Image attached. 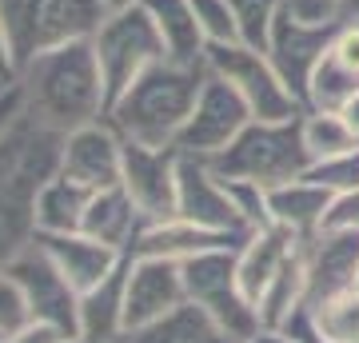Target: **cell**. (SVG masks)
<instances>
[{
  "label": "cell",
  "instance_id": "cell-1",
  "mask_svg": "<svg viewBox=\"0 0 359 343\" xmlns=\"http://www.w3.org/2000/svg\"><path fill=\"white\" fill-rule=\"evenodd\" d=\"M16 88L25 100V116L56 136H68L108 116V84L92 40H68L36 52L32 60L20 64Z\"/></svg>",
  "mask_w": 359,
  "mask_h": 343
},
{
  "label": "cell",
  "instance_id": "cell-2",
  "mask_svg": "<svg viewBox=\"0 0 359 343\" xmlns=\"http://www.w3.org/2000/svg\"><path fill=\"white\" fill-rule=\"evenodd\" d=\"M204 80H208V60H172V56H164L116 96L112 108H108V120L132 144L176 148V136L188 124Z\"/></svg>",
  "mask_w": 359,
  "mask_h": 343
},
{
  "label": "cell",
  "instance_id": "cell-3",
  "mask_svg": "<svg viewBox=\"0 0 359 343\" xmlns=\"http://www.w3.org/2000/svg\"><path fill=\"white\" fill-rule=\"evenodd\" d=\"M60 140L25 112L0 136V267L36 240V191L60 164Z\"/></svg>",
  "mask_w": 359,
  "mask_h": 343
},
{
  "label": "cell",
  "instance_id": "cell-4",
  "mask_svg": "<svg viewBox=\"0 0 359 343\" xmlns=\"http://www.w3.org/2000/svg\"><path fill=\"white\" fill-rule=\"evenodd\" d=\"M299 116L295 120H252L208 164L216 168L219 180H248V184H259L268 191L280 184H292V180H304L311 168V156L304 148Z\"/></svg>",
  "mask_w": 359,
  "mask_h": 343
},
{
  "label": "cell",
  "instance_id": "cell-5",
  "mask_svg": "<svg viewBox=\"0 0 359 343\" xmlns=\"http://www.w3.org/2000/svg\"><path fill=\"white\" fill-rule=\"evenodd\" d=\"M184 288H188V304L200 307L228 339L252 343L264 331L256 304L244 295L236 276V248H216L184 260Z\"/></svg>",
  "mask_w": 359,
  "mask_h": 343
},
{
  "label": "cell",
  "instance_id": "cell-6",
  "mask_svg": "<svg viewBox=\"0 0 359 343\" xmlns=\"http://www.w3.org/2000/svg\"><path fill=\"white\" fill-rule=\"evenodd\" d=\"M0 8H4L8 36H13L16 72L44 48H56L68 40H88L108 13L104 0H0Z\"/></svg>",
  "mask_w": 359,
  "mask_h": 343
},
{
  "label": "cell",
  "instance_id": "cell-7",
  "mask_svg": "<svg viewBox=\"0 0 359 343\" xmlns=\"http://www.w3.org/2000/svg\"><path fill=\"white\" fill-rule=\"evenodd\" d=\"M92 48H96V60H100L104 84H108V108L120 92L128 88L136 76H144L156 60H164V40L156 32L152 16L144 4H132V8H116V13H104V20L92 32Z\"/></svg>",
  "mask_w": 359,
  "mask_h": 343
},
{
  "label": "cell",
  "instance_id": "cell-8",
  "mask_svg": "<svg viewBox=\"0 0 359 343\" xmlns=\"http://www.w3.org/2000/svg\"><path fill=\"white\" fill-rule=\"evenodd\" d=\"M204 60L212 76L228 80L244 96L256 120H295L304 112V100L287 88V80L276 72L268 52L248 48V44H216L204 52Z\"/></svg>",
  "mask_w": 359,
  "mask_h": 343
},
{
  "label": "cell",
  "instance_id": "cell-9",
  "mask_svg": "<svg viewBox=\"0 0 359 343\" xmlns=\"http://www.w3.org/2000/svg\"><path fill=\"white\" fill-rule=\"evenodd\" d=\"M252 120L256 116L244 104V96L231 88L228 80H219L208 72L204 88H200V100H196L184 132L176 136V152L196 156V160H216Z\"/></svg>",
  "mask_w": 359,
  "mask_h": 343
},
{
  "label": "cell",
  "instance_id": "cell-10",
  "mask_svg": "<svg viewBox=\"0 0 359 343\" xmlns=\"http://www.w3.org/2000/svg\"><path fill=\"white\" fill-rule=\"evenodd\" d=\"M16 283H20V292L28 300V311L32 319L40 323H52V328H60L65 335H76V319H80V292L72 283L65 280V271L52 264L44 248L36 240L28 243L25 252L16 255L13 264L4 267Z\"/></svg>",
  "mask_w": 359,
  "mask_h": 343
},
{
  "label": "cell",
  "instance_id": "cell-11",
  "mask_svg": "<svg viewBox=\"0 0 359 343\" xmlns=\"http://www.w3.org/2000/svg\"><path fill=\"white\" fill-rule=\"evenodd\" d=\"M184 304H188L184 264L160 260V255H128V288H124V323H128V331L160 323Z\"/></svg>",
  "mask_w": 359,
  "mask_h": 343
},
{
  "label": "cell",
  "instance_id": "cell-12",
  "mask_svg": "<svg viewBox=\"0 0 359 343\" xmlns=\"http://www.w3.org/2000/svg\"><path fill=\"white\" fill-rule=\"evenodd\" d=\"M176 216L192 220L208 231H224V236H236V240H248V228L236 203H231L228 184L216 176V168L208 160H196V156H180L176 168Z\"/></svg>",
  "mask_w": 359,
  "mask_h": 343
},
{
  "label": "cell",
  "instance_id": "cell-13",
  "mask_svg": "<svg viewBox=\"0 0 359 343\" xmlns=\"http://www.w3.org/2000/svg\"><path fill=\"white\" fill-rule=\"evenodd\" d=\"M176 168L180 152L176 148H152V144H132L124 140V172L120 188L132 196L148 224L176 216Z\"/></svg>",
  "mask_w": 359,
  "mask_h": 343
},
{
  "label": "cell",
  "instance_id": "cell-14",
  "mask_svg": "<svg viewBox=\"0 0 359 343\" xmlns=\"http://www.w3.org/2000/svg\"><path fill=\"white\" fill-rule=\"evenodd\" d=\"M56 172H65L68 180H76L84 188L100 191V188H116L120 172H124V136L116 132V124L92 120V124L68 132L60 140V164Z\"/></svg>",
  "mask_w": 359,
  "mask_h": 343
},
{
  "label": "cell",
  "instance_id": "cell-15",
  "mask_svg": "<svg viewBox=\"0 0 359 343\" xmlns=\"http://www.w3.org/2000/svg\"><path fill=\"white\" fill-rule=\"evenodd\" d=\"M335 28L339 25H316V20H304V16L292 13V4H287V13L280 16V25L271 32L268 40V60L276 64V72L287 80V88L304 100L308 96V80L316 72V64L323 60V52L332 44Z\"/></svg>",
  "mask_w": 359,
  "mask_h": 343
},
{
  "label": "cell",
  "instance_id": "cell-16",
  "mask_svg": "<svg viewBox=\"0 0 359 343\" xmlns=\"http://www.w3.org/2000/svg\"><path fill=\"white\" fill-rule=\"evenodd\" d=\"M304 276H308V307L332 295H344L359 283V231L323 228L304 243Z\"/></svg>",
  "mask_w": 359,
  "mask_h": 343
},
{
  "label": "cell",
  "instance_id": "cell-17",
  "mask_svg": "<svg viewBox=\"0 0 359 343\" xmlns=\"http://www.w3.org/2000/svg\"><path fill=\"white\" fill-rule=\"evenodd\" d=\"M355 92H359V25H339L327 52H323V60L316 64V72L308 80L304 108L339 112Z\"/></svg>",
  "mask_w": 359,
  "mask_h": 343
},
{
  "label": "cell",
  "instance_id": "cell-18",
  "mask_svg": "<svg viewBox=\"0 0 359 343\" xmlns=\"http://www.w3.org/2000/svg\"><path fill=\"white\" fill-rule=\"evenodd\" d=\"M36 243L44 248V255H48L52 264L65 271V280L72 283L80 295L88 292V288H96V283H104V280H108V276L116 271V267L128 260V255H120L116 248H108V243L92 240L88 231L36 236Z\"/></svg>",
  "mask_w": 359,
  "mask_h": 343
},
{
  "label": "cell",
  "instance_id": "cell-19",
  "mask_svg": "<svg viewBox=\"0 0 359 343\" xmlns=\"http://www.w3.org/2000/svg\"><path fill=\"white\" fill-rule=\"evenodd\" d=\"M299 248H304V240H295L292 231L276 228V224L264 231H252L236 248V276H240V288H244V295L252 304H259V295L268 292V283L299 255Z\"/></svg>",
  "mask_w": 359,
  "mask_h": 343
},
{
  "label": "cell",
  "instance_id": "cell-20",
  "mask_svg": "<svg viewBox=\"0 0 359 343\" xmlns=\"http://www.w3.org/2000/svg\"><path fill=\"white\" fill-rule=\"evenodd\" d=\"M244 240L236 236H224V231H208L192 220H156V224H144L140 240L132 248V255H160V260H192V255H204V252H216V248H240Z\"/></svg>",
  "mask_w": 359,
  "mask_h": 343
},
{
  "label": "cell",
  "instance_id": "cell-21",
  "mask_svg": "<svg viewBox=\"0 0 359 343\" xmlns=\"http://www.w3.org/2000/svg\"><path fill=\"white\" fill-rule=\"evenodd\" d=\"M144 224H148V220L140 216V208L132 203L128 191L116 184V188L92 191L88 212H84V228L80 231H88L92 240L116 248L120 255H132V248H136V240H140Z\"/></svg>",
  "mask_w": 359,
  "mask_h": 343
},
{
  "label": "cell",
  "instance_id": "cell-22",
  "mask_svg": "<svg viewBox=\"0 0 359 343\" xmlns=\"http://www.w3.org/2000/svg\"><path fill=\"white\" fill-rule=\"evenodd\" d=\"M332 200H335L332 191L311 184L308 176L292 180V184H280V188H271V224L308 243L323 231L327 212H332Z\"/></svg>",
  "mask_w": 359,
  "mask_h": 343
},
{
  "label": "cell",
  "instance_id": "cell-23",
  "mask_svg": "<svg viewBox=\"0 0 359 343\" xmlns=\"http://www.w3.org/2000/svg\"><path fill=\"white\" fill-rule=\"evenodd\" d=\"M124 288H128V260L116 267L112 276L96 288L80 295V319H76V335L88 343H120L124 339Z\"/></svg>",
  "mask_w": 359,
  "mask_h": 343
},
{
  "label": "cell",
  "instance_id": "cell-24",
  "mask_svg": "<svg viewBox=\"0 0 359 343\" xmlns=\"http://www.w3.org/2000/svg\"><path fill=\"white\" fill-rule=\"evenodd\" d=\"M92 188L68 180L65 172H52L36 191V236H65L84 228Z\"/></svg>",
  "mask_w": 359,
  "mask_h": 343
},
{
  "label": "cell",
  "instance_id": "cell-25",
  "mask_svg": "<svg viewBox=\"0 0 359 343\" xmlns=\"http://www.w3.org/2000/svg\"><path fill=\"white\" fill-rule=\"evenodd\" d=\"M144 8L152 16L156 32L164 40V52L172 60H204V32L196 20L192 0H144Z\"/></svg>",
  "mask_w": 359,
  "mask_h": 343
},
{
  "label": "cell",
  "instance_id": "cell-26",
  "mask_svg": "<svg viewBox=\"0 0 359 343\" xmlns=\"http://www.w3.org/2000/svg\"><path fill=\"white\" fill-rule=\"evenodd\" d=\"M120 343H236L200 311V307L184 304L180 311L164 316L160 323H148L140 331H128Z\"/></svg>",
  "mask_w": 359,
  "mask_h": 343
},
{
  "label": "cell",
  "instance_id": "cell-27",
  "mask_svg": "<svg viewBox=\"0 0 359 343\" xmlns=\"http://www.w3.org/2000/svg\"><path fill=\"white\" fill-rule=\"evenodd\" d=\"M299 132H304V148H308L311 164L359 148L355 132L347 128V120L339 112H327V108H304V116H299Z\"/></svg>",
  "mask_w": 359,
  "mask_h": 343
},
{
  "label": "cell",
  "instance_id": "cell-28",
  "mask_svg": "<svg viewBox=\"0 0 359 343\" xmlns=\"http://www.w3.org/2000/svg\"><path fill=\"white\" fill-rule=\"evenodd\" d=\"M311 331L327 343H359V288L308 307Z\"/></svg>",
  "mask_w": 359,
  "mask_h": 343
},
{
  "label": "cell",
  "instance_id": "cell-29",
  "mask_svg": "<svg viewBox=\"0 0 359 343\" xmlns=\"http://www.w3.org/2000/svg\"><path fill=\"white\" fill-rule=\"evenodd\" d=\"M287 4H292V0H231L240 44L268 52V40H271V32H276V25H280V16L287 13Z\"/></svg>",
  "mask_w": 359,
  "mask_h": 343
},
{
  "label": "cell",
  "instance_id": "cell-30",
  "mask_svg": "<svg viewBox=\"0 0 359 343\" xmlns=\"http://www.w3.org/2000/svg\"><path fill=\"white\" fill-rule=\"evenodd\" d=\"M224 184H228L231 203H236V212H240V220H244L248 236L271 228V191L268 188L248 184V180H224Z\"/></svg>",
  "mask_w": 359,
  "mask_h": 343
},
{
  "label": "cell",
  "instance_id": "cell-31",
  "mask_svg": "<svg viewBox=\"0 0 359 343\" xmlns=\"http://www.w3.org/2000/svg\"><path fill=\"white\" fill-rule=\"evenodd\" d=\"M192 8H196V20H200V32H204L208 48H216V44H240L231 0H192Z\"/></svg>",
  "mask_w": 359,
  "mask_h": 343
},
{
  "label": "cell",
  "instance_id": "cell-32",
  "mask_svg": "<svg viewBox=\"0 0 359 343\" xmlns=\"http://www.w3.org/2000/svg\"><path fill=\"white\" fill-rule=\"evenodd\" d=\"M308 180L327 188L332 196H344V191H355L359 188V148L344 156H332V160H316L308 168Z\"/></svg>",
  "mask_w": 359,
  "mask_h": 343
},
{
  "label": "cell",
  "instance_id": "cell-33",
  "mask_svg": "<svg viewBox=\"0 0 359 343\" xmlns=\"http://www.w3.org/2000/svg\"><path fill=\"white\" fill-rule=\"evenodd\" d=\"M28 319H32V311H28V300H25V292H20V283L0 267V335L25 328Z\"/></svg>",
  "mask_w": 359,
  "mask_h": 343
},
{
  "label": "cell",
  "instance_id": "cell-34",
  "mask_svg": "<svg viewBox=\"0 0 359 343\" xmlns=\"http://www.w3.org/2000/svg\"><path fill=\"white\" fill-rule=\"evenodd\" d=\"M323 228H339V231H359V188L344 191L332 200V212H327V224Z\"/></svg>",
  "mask_w": 359,
  "mask_h": 343
},
{
  "label": "cell",
  "instance_id": "cell-35",
  "mask_svg": "<svg viewBox=\"0 0 359 343\" xmlns=\"http://www.w3.org/2000/svg\"><path fill=\"white\" fill-rule=\"evenodd\" d=\"M68 339L60 328H52V323H40V319H28L25 328H16L4 335V343H60Z\"/></svg>",
  "mask_w": 359,
  "mask_h": 343
},
{
  "label": "cell",
  "instance_id": "cell-36",
  "mask_svg": "<svg viewBox=\"0 0 359 343\" xmlns=\"http://www.w3.org/2000/svg\"><path fill=\"white\" fill-rule=\"evenodd\" d=\"M292 13L316 25H339V0H292Z\"/></svg>",
  "mask_w": 359,
  "mask_h": 343
},
{
  "label": "cell",
  "instance_id": "cell-37",
  "mask_svg": "<svg viewBox=\"0 0 359 343\" xmlns=\"http://www.w3.org/2000/svg\"><path fill=\"white\" fill-rule=\"evenodd\" d=\"M0 80L16 84V52H13V36H8V20L0 8Z\"/></svg>",
  "mask_w": 359,
  "mask_h": 343
},
{
  "label": "cell",
  "instance_id": "cell-38",
  "mask_svg": "<svg viewBox=\"0 0 359 343\" xmlns=\"http://www.w3.org/2000/svg\"><path fill=\"white\" fill-rule=\"evenodd\" d=\"M20 112H25V100H20V88L13 84V88L0 96V136H4L16 120H20Z\"/></svg>",
  "mask_w": 359,
  "mask_h": 343
},
{
  "label": "cell",
  "instance_id": "cell-39",
  "mask_svg": "<svg viewBox=\"0 0 359 343\" xmlns=\"http://www.w3.org/2000/svg\"><path fill=\"white\" fill-rule=\"evenodd\" d=\"M287 335H295V339L299 343H327V339H320V335H316V331H311V323H308V311H299V316L292 319V323H287Z\"/></svg>",
  "mask_w": 359,
  "mask_h": 343
},
{
  "label": "cell",
  "instance_id": "cell-40",
  "mask_svg": "<svg viewBox=\"0 0 359 343\" xmlns=\"http://www.w3.org/2000/svg\"><path fill=\"white\" fill-rule=\"evenodd\" d=\"M339 116L347 120V128L355 132V140H359V92H355V96H351V100L344 104V108H339Z\"/></svg>",
  "mask_w": 359,
  "mask_h": 343
},
{
  "label": "cell",
  "instance_id": "cell-41",
  "mask_svg": "<svg viewBox=\"0 0 359 343\" xmlns=\"http://www.w3.org/2000/svg\"><path fill=\"white\" fill-rule=\"evenodd\" d=\"M339 25H359V0H339Z\"/></svg>",
  "mask_w": 359,
  "mask_h": 343
},
{
  "label": "cell",
  "instance_id": "cell-42",
  "mask_svg": "<svg viewBox=\"0 0 359 343\" xmlns=\"http://www.w3.org/2000/svg\"><path fill=\"white\" fill-rule=\"evenodd\" d=\"M252 343H299L295 335H287V331H259Z\"/></svg>",
  "mask_w": 359,
  "mask_h": 343
},
{
  "label": "cell",
  "instance_id": "cell-43",
  "mask_svg": "<svg viewBox=\"0 0 359 343\" xmlns=\"http://www.w3.org/2000/svg\"><path fill=\"white\" fill-rule=\"evenodd\" d=\"M132 4H144V0H104L108 13H116V8H132Z\"/></svg>",
  "mask_w": 359,
  "mask_h": 343
},
{
  "label": "cell",
  "instance_id": "cell-44",
  "mask_svg": "<svg viewBox=\"0 0 359 343\" xmlns=\"http://www.w3.org/2000/svg\"><path fill=\"white\" fill-rule=\"evenodd\" d=\"M60 343H88V339H80V335H68V339H60Z\"/></svg>",
  "mask_w": 359,
  "mask_h": 343
},
{
  "label": "cell",
  "instance_id": "cell-45",
  "mask_svg": "<svg viewBox=\"0 0 359 343\" xmlns=\"http://www.w3.org/2000/svg\"><path fill=\"white\" fill-rule=\"evenodd\" d=\"M13 88V84H8V80H0V96H4V92Z\"/></svg>",
  "mask_w": 359,
  "mask_h": 343
},
{
  "label": "cell",
  "instance_id": "cell-46",
  "mask_svg": "<svg viewBox=\"0 0 359 343\" xmlns=\"http://www.w3.org/2000/svg\"><path fill=\"white\" fill-rule=\"evenodd\" d=\"M0 343H4V335H0Z\"/></svg>",
  "mask_w": 359,
  "mask_h": 343
},
{
  "label": "cell",
  "instance_id": "cell-47",
  "mask_svg": "<svg viewBox=\"0 0 359 343\" xmlns=\"http://www.w3.org/2000/svg\"><path fill=\"white\" fill-rule=\"evenodd\" d=\"M355 288H359V283H355Z\"/></svg>",
  "mask_w": 359,
  "mask_h": 343
}]
</instances>
